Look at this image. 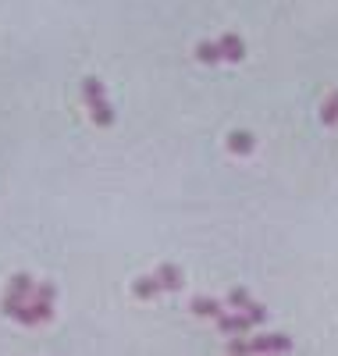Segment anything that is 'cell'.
<instances>
[{
  "instance_id": "1",
  "label": "cell",
  "mask_w": 338,
  "mask_h": 356,
  "mask_svg": "<svg viewBox=\"0 0 338 356\" xmlns=\"http://www.w3.org/2000/svg\"><path fill=\"white\" fill-rule=\"evenodd\" d=\"M82 97H86V107H89V118H93V125H100V129H107V125H114V107H111V100H107V93H104V82L100 79H82Z\"/></svg>"
},
{
  "instance_id": "2",
  "label": "cell",
  "mask_w": 338,
  "mask_h": 356,
  "mask_svg": "<svg viewBox=\"0 0 338 356\" xmlns=\"http://www.w3.org/2000/svg\"><path fill=\"white\" fill-rule=\"evenodd\" d=\"M33 292H36V282L29 278V275H15L11 278V289H8V296H4V314L11 317L18 307H25L29 300H33Z\"/></svg>"
},
{
  "instance_id": "3",
  "label": "cell",
  "mask_w": 338,
  "mask_h": 356,
  "mask_svg": "<svg viewBox=\"0 0 338 356\" xmlns=\"http://www.w3.org/2000/svg\"><path fill=\"white\" fill-rule=\"evenodd\" d=\"M54 300H57V289H54V285H47V282L36 285V292H33V300H29V307H33V314H36L40 324L54 317Z\"/></svg>"
},
{
  "instance_id": "4",
  "label": "cell",
  "mask_w": 338,
  "mask_h": 356,
  "mask_svg": "<svg viewBox=\"0 0 338 356\" xmlns=\"http://www.w3.org/2000/svg\"><path fill=\"white\" fill-rule=\"evenodd\" d=\"M218 328H221L225 335H242V332L257 328V321L246 314V310H232V314H221V317H218Z\"/></svg>"
},
{
  "instance_id": "5",
  "label": "cell",
  "mask_w": 338,
  "mask_h": 356,
  "mask_svg": "<svg viewBox=\"0 0 338 356\" xmlns=\"http://www.w3.org/2000/svg\"><path fill=\"white\" fill-rule=\"evenodd\" d=\"M292 339L289 335H257L250 339V353H289Z\"/></svg>"
},
{
  "instance_id": "6",
  "label": "cell",
  "mask_w": 338,
  "mask_h": 356,
  "mask_svg": "<svg viewBox=\"0 0 338 356\" xmlns=\"http://www.w3.org/2000/svg\"><path fill=\"white\" fill-rule=\"evenodd\" d=\"M218 47H221V61H242V57H246V43H242L235 33L221 36Z\"/></svg>"
},
{
  "instance_id": "7",
  "label": "cell",
  "mask_w": 338,
  "mask_h": 356,
  "mask_svg": "<svg viewBox=\"0 0 338 356\" xmlns=\"http://www.w3.org/2000/svg\"><path fill=\"white\" fill-rule=\"evenodd\" d=\"M153 275H157V282H161L164 292H178V289H182V271H178L175 264H161Z\"/></svg>"
},
{
  "instance_id": "8",
  "label": "cell",
  "mask_w": 338,
  "mask_h": 356,
  "mask_svg": "<svg viewBox=\"0 0 338 356\" xmlns=\"http://www.w3.org/2000/svg\"><path fill=\"white\" fill-rule=\"evenodd\" d=\"M189 310H193L196 317H214V321L225 314V307H221L218 300H210V296H196V300L189 303Z\"/></svg>"
},
{
  "instance_id": "9",
  "label": "cell",
  "mask_w": 338,
  "mask_h": 356,
  "mask_svg": "<svg viewBox=\"0 0 338 356\" xmlns=\"http://www.w3.org/2000/svg\"><path fill=\"white\" fill-rule=\"evenodd\" d=\"M132 292H136V300H153V296H157V292H164V289H161L157 275H143V278H136Z\"/></svg>"
},
{
  "instance_id": "10",
  "label": "cell",
  "mask_w": 338,
  "mask_h": 356,
  "mask_svg": "<svg viewBox=\"0 0 338 356\" xmlns=\"http://www.w3.org/2000/svg\"><path fill=\"white\" fill-rule=\"evenodd\" d=\"M253 146H257V139H253L250 132H232V136H228V150L239 154V157L253 154Z\"/></svg>"
},
{
  "instance_id": "11",
  "label": "cell",
  "mask_w": 338,
  "mask_h": 356,
  "mask_svg": "<svg viewBox=\"0 0 338 356\" xmlns=\"http://www.w3.org/2000/svg\"><path fill=\"white\" fill-rule=\"evenodd\" d=\"M196 61L218 65V61H221V47H218V43H200V47H196Z\"/></svg>"
},
{
  "instance_id": "12",
  "label": "cell",
  "mask_w": 338,
  "mask_h": 356,
  "mask_svg": "<svg viewBox=\"0 0 338 356\" xmlns=\"http://www.w3.org/2000/svg\"><path fill=\"white\" fill-rule=\"evenodd\" d=\"M228 307H232V310H250V307H253L250 292H246V289H232V292H228Z\"/></svg>"
},
{
  "instance_id": "13",
  "label": "cell",
  "mask_w": 338,
  "mask_h": 356,
  "mask_svg": "<svg viewBox=\"0 0 338 356\" xmlns=\"http://www.w3.org/2000/svg\"><path fill=\"white\" fill-rule=\"evenodd\" d=\"M321 122H324V125H335V122H338V93H331V97L324 100V107H321Z\"/></svg>"
},
{
  "instance_id": "14",
  "label": "cell",
  "mask_w": 338,
  "mask_h": 356,
  "mask_svg": "<svg viewBox=\"0 0 338 356\" xmlns=\"http://www.w3.org/2000/svg\"><path fill=\"white\" fill-rule=\"evenodd\" d=\"M246 314H250V317H253L257 324H264V321H267V310H264L260 303H253V307H250V310H246Z\"/></svg>"
},
{
  "instance_id": "15",
  "label": "cell",
  "mask_w": 338,
  "mask_h": 356,
  "mask_svg": "<svg viewBox=\"0 0 338 356\" xmlns=\"http://www.w3.org/2000/svg\"><path fill=\"white\" fill-rule=\"evenodd\" d=\"M228 353H250V342H242V339H232V342H228Z\"/></svg>"
}]
</instances>
